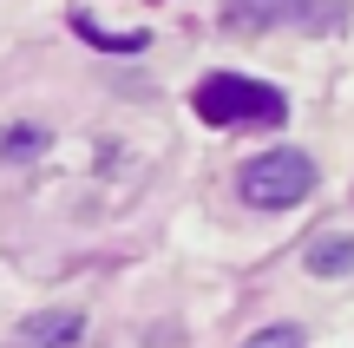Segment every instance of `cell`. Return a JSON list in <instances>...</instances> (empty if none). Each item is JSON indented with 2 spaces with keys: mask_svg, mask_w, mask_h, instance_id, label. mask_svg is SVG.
Segmentation results:
<instances>
[{
  "mask_svg": "<svg viewBox=\"0 0 354 348\" xmlns=\"http://www.w3.org/2000/svg\"><path fill=\"white\" fill-rule=\"evenodd\" d=\"M236 184H243V204H256V210H289V204H302V197L315 191V158L282 145V152L250 158Z\"/></svg>",
  "mask_w": 354,
  "mask_h": 348,
  "instance_id": "cell-2",
  "label": "cell"
},
{
  "mask_svg": "<svg viewBox=\"0 0 354 348\" xmlns=\"http://www.w3.org/2000/svg\"><path fill=\"white\" fill-rule=\"evenodd\" d=\"M243 348H302V329H289V322H276V329H263V336H250Z\"/></svg>",
  "mask_w": 354,
  "mask_h": 348,
  "instance_id": "cell-7",
  "label": "cell"
},
{
  "mask_svg": "<svg viewBox=\"0 0 354 348\" xmlns=\"http://www.w3.org/2000/svg\"><path fill=\"white\" fill-rule=\"evenodd\" d=\"M190 105H197L203 125H243V118H256V125H282V118H289V99H282L276 86L243 79V73H210L197 92H190Z\"/></svg>",
  "mask_w": 354,
  "mask_h": 348,
  "instance_id": "cell-1",
  "label": "cell"
},
{
  "mask_svg": "<svg viewBox=\"0 0 354 348\" xmlns=\"http://www.w3.org/2000/svg\"><path fill=\"white\" fill-rule=\"evenodd\" d=\"M276 20H308V0H230L223 7V26L230 33H263Z\"/></svg>",
  "mask_w": 354,
  "mask_h": 348,
  "instance_id": "cell-3",
  "label": "cell"
},
{
  "mask_svg": "<svg viewBox=\"0 0 354 348\" xmlns=\"http://www.w3.org/2000/svg\"><path fill=\"white\" fill-rule=\"evenodd\" d=\"M79 309H59V315H26L20 322V342H33V348H59V342H73L79 336Z\"/></svg>",
  "mask_w": 354,
  "mask_h": 348,
  "instance_id": "cell-4",
  "label": "cell"
},
{
  "mask_svg": "<svg viewBox=\"0 0 354 348\" xmlns=\"http://www.w3.org/2000/svg\"><path fill=\"white\" fill-rule=\"evenodd\" d=\"M33 152H46V138H39L33 125H13V131H0V158H33Z\"/></svg>",
  "mask_w": 354,
  "mask_h": 348,
  "instance_id": "cell-6",
  "label": "cell"
},
{
  "mask_svg": "<svg viewBox=\"0 0 354 348\" xmlns=\"http://www.w3.org/2000/svg\"><path fill=\"white\" fill-rule=\"evenodd\" d=\"M308 270L315 276H348L354 270V237H322V244H308Z\"/></svg>",
  "mask_w": 354,
  "mask_h": 348,
  "instance_id": "cell-5",
  "label": "cell"
}]
</instances>
